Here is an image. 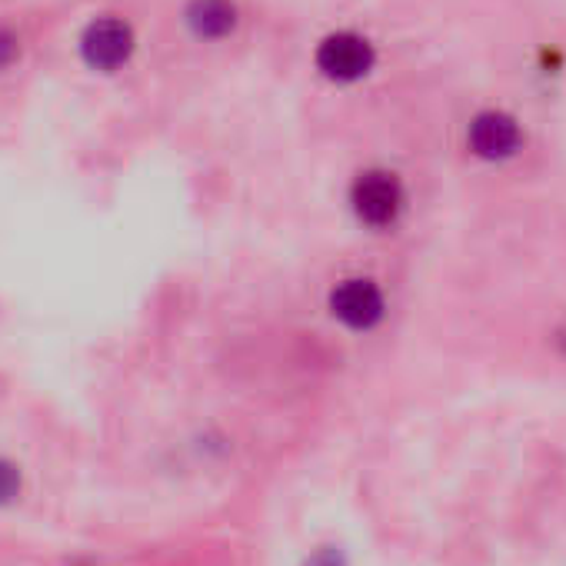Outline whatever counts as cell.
<instances>
[{"label": "cell", "mask_w": 566, "mask_h": 566, "mask_svg": "<svg viewBox=\"0 0 566 566\" xmlns=\"http://www.w3.org/2000/svg\"><path fill=\"white\" fill-rule=\"evenodd\" d=\"M324 314L334 327L354 337H367L380 331L390 317V297L387 287L364 270L340 273L327 283L324 291Z\"/></svg>", "instance_id": "obj_1"}, {"label": "cell", "mask_w": 566, "mask_h": 566, "mask_svg": "<svg viewBox=\"0 0 566 566\" xmlns=\"http://www.w3.org/2000/svg\"><path fill=\"white\" fill-rule=\"evenodd\" d=\"M407 207V184L390 167H364L347 184V213L364 233H394Z\"/></svg>", "instance_id": "obj_2"}, {"label": "cell", "mask_w": 566, "mask_h": 566, "mask_svg": "<svg viewBox=\"0 0 566 566\" xmlns=\"http://www.w3.org/2000/svg\"><path fill=\"white\" fill-rule=\"evenodd\" d=\"M311 67L331 87H357L377 71V44L354 28H334L317 38Z\"/></svg>", "instance_id": "obj_3"}, {"label": "cell", "mask_w": 566, "mask_h": 566, "mask_svg": "<svg viewBox=\"0 0 566 566\" xmlns=\"http://www.w3.org/2000/svg\"><path fill=\"white\" fill-rule=\"evenodd\" d=\"M81 57L91 71L97 74H117L130 64L134 51H137V34L130 28V21L104 14L94 18L84 31H81Z\"/></svg>", "instance_id": "obj_4"}, {"label": "cell", "mask_w": 566, "mask_h": 566, "mask_svg": "<svg viewBox=\"0 0 566 566\" xmlns=\"http://www.w3.org/2000/svg\"><path fill=\"white\" fill-rule=\"evenodd\" d=\"M467 147L483 164H506L523 150V127L506 111H480L467 124Z\"/></svg>", "instance_id": "obj_5"}, {"label": "cell", "mask_w": 566, "mask_h": 566, "mask_svg": "<svg viewBox=\"0 0 566 566\" xmlns=\"http://www.w3.org/2000/svg\"><path fill=\"white\" fill-rule=\"evenodd\" d=\"M184 28L200 44H227L243 28V8L237 0H187Z\"/></svg>", "instance_id": "obj_6"}, {"label": "cell", "mask_w": 566, "mask_h": 566, "mask_svg": "<svg viewBox=\"0 0 566 566\" xmlns=\"http://www.w3.org/2000/svg\"><path fill=\"white\" fill-rule=\"evenodd\" d=\"M21 486H24L21 470L14 463H8V460H0V506L14 503L21 496Z\"/></svg>", "instance_id": "obj_7"}, {"label": "cell", "mask_w": 566, "mask_h": 566, "mask_svg": "<svg viewBox=\"0 0 566 566\" xmlns=\"http://www.w3.org/2000/svg\"><path fill=\"white\" fill-rule=\"evenodd\" d=\"M21 57V38L11 28H0V71H8Z\"/></svg>", "instance_id": "obj_8"}, {"label": "cell", "mask_w": 566, "mask_h": 566, "mask_svg": "<svg viewBox=\"0 0 566 566\" xmlns=\"http://www.w3.org/2000/svg\"><path fill=\"white\" fill-rule=\"evenodd\" d=\"M307 566H344V556L334 546H324V549H314L307 556Z\"/></svg>", "instance_id": "obj_9"}, {"label": "cell", "mask_w": 566, "mask_h": 566, "mask_svg": "<svg viewBox=\"0 0 566 566\" xmlns=\"http://www.w3.org/2000/svg\"><path fill=\"white\" fill-rule=\"evenodd\" d=\"M556 340H559V350H563V354H566V327H563V331H559V334H556Z\"/></svg>", "instance_id": "obj_10"}]
</instances>
